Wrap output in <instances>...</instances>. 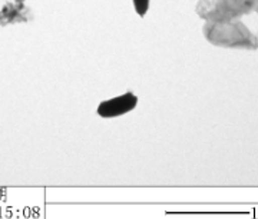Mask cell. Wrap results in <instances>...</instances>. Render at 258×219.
Masks as SVG:
<instances>
[{"label": "cell", "instance_id": "obj_2", "mask_svg": "<svg viewBox=\"0 0 258 219\" xmlns=\"http://www.w3.org/2000/svg\"><path fill=\"white\" fill-rule=\"evenodd\" d=\"M134 6L139 16H145L149 6V0H134Z\"/></svg>", "mask_w": 258, "mask_h": 219}, {"label": "cell", "instance_id": "obj_1", "mask_svg": "<svg viewBox=\"0 0 258 219\" xmlns=\"http://www.w3.org/2000/svg\"><path fill=\"white\" fill-rule=\"evenodd\" d=\"M137 103H138V98L134 93L128 92L122 96L113 98L111 101L102 102L98 106V113L102 118H115L131 112L137 106Z\"/></svg>", "mask_w": 258, "mask_h": 219}]
</instances>
